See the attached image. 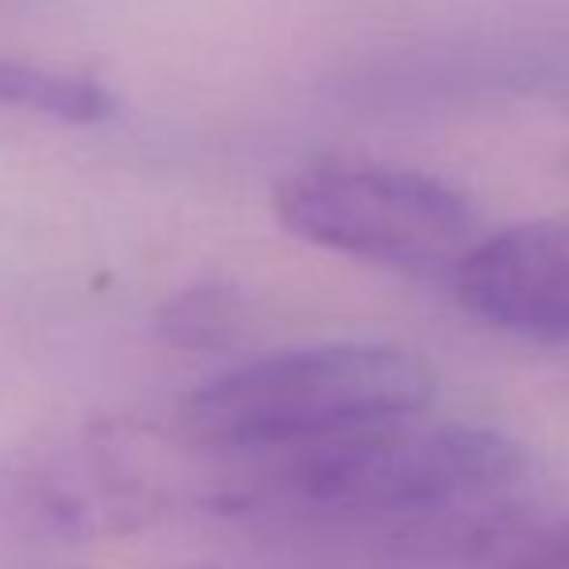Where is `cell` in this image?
I'll use <instances>...</instances> for the list:
<instances>
[{"label": "cell", "instance_id": "obj_1", "mask_svg": "<svg viewBox=\"0 0 569 569\" xmlns=\"http://www.w3.org/2000/svg\"><path fill=\"white\" fill-rule=\"evenodd\" d=\"M435 396L427 365L391 345L333 341L283 349L202 380L179 407L194 450L279 457L368 422L419 415Z\"/></svg>", "mask_w": 569, "mask_h": 569}, {"label": "cell", "instance_id": "obj_2", "mask_svg": "<svg viewBox=\"0 0 569 569\" xmlns=\"http://www.w3.org/2000/svg\"><path fill=\"white\" fill-rule=\"evenodd\" d=\"M276 485L295 508L330 519H407L461 511L523 477L508 435L465 422H368L279 453Z\"/></svg>", "mask_w": 569, "mask_h": 569}, {"label": "cell", "instance_id": "obj_3", "mask_svg": "<svg viewBox=\"0 0 569 569\" xmlns=\"http://www.w3.org/2000/svg\"><path fill=\"white\" fill-rule=\"evenodd\" d=\"M291 237L407 276H450L480 237V210L435 174L380 163H310L276 187Z\"/></svg>", "mask_w": 569, "mask_h": 569}, {"label": "cell", "instance_id": "obj_4", "mask_svg": "<svg viewBox=\"0 0 569 569\" xmlns=\"http://www.w3.org/2000/svg\"><path fill=\"white\" fill-rule=\"evenodd\" d=\"M8 511L39 539L86 542L163 519L167 485L136 457L128 430L101 427L36 457L4 485Z\"/></svg>", "mask_w": 569, "mask_h": 569}, {"label": "cell", "instance_id": "obj_5", "mask_svg": "<svg viewBox=\"0 0 569 569\" xmlns=\"http://www.w3.org/2000/svg\"><path fill=\"white\" fill-rule=\"evenodd\" d=\"M469 318L511 338L569 341V229L516 226L480 232L450 268Z\"/></svg>", "mask_w": 569, "mask_h": 569}, {"label": "cell", "instance_id": "obj_6", "mask_svg": "<svg viewBox=\"0 0 569 569\" xmlns=\"http://www.w3.org/2000/svg\"><path fill=\"white\" fill-rule=\"evenodd\" d=\"M0 109L47 117L59 124H101L117 117V93L90 74L0 59Z\"/></svg>", "mask_w": 569, "mask_h": 569}, {"label": "cell", "instance_id": "obj_7", "mask_svg": "<svg viewBox=\"0 0 569 569\" xmlns=\"http://www.w3.org/2000/svg\"><path fill=\"white\" fill-rule=\"evenodd\" d=\"M244 326V295L226 279H198L156 310V338L182 352L226 349Z\"/></svg>", "mask_w": 569, "mask_h": 569}, {"label": "cell", "instance_id": "obj_8", "mask_svg": "<svg viewBox=\"0 0 569 569\" xmlns=\"http://www.w3.org/2000/svg\"><path fill=\"white\" fill-rule=\"evenodd\" d=\"M508 569H569V519L555 531H542L535 539H523L511 555Z\"/></svg>", "mask_w": 569, "mask_h": 569}, {"label": "cell", "instance_id": "obj_9", "mask_svg": "<svg viewBox=\"0 0 569 569\" xmlns=\"http://www.w3.org/2000/svg\"><path fill=\"white\" fill-rule=\"evenodd\" d=\"M566 229H569V221H566Z\"/></svg>", "mask_w": 569, "mask_h": 569}]
</instances>
